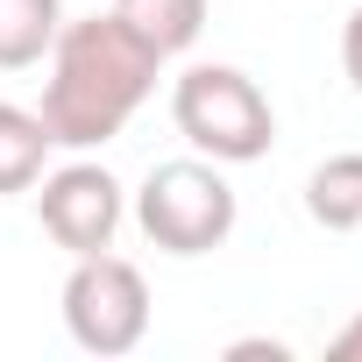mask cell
<instances>
[{"instance_id":"obj_1","label":"cell","mask_w":362,"mask_h":362,"mask_svg":"<svg viewBox=\"0 0 362 362\" xmlns=\"http://www.w3.org/2000/svg\"><path fill=\"white\" fill-rule=\"evenodd\" d=\"M163 50L149 36H135L121 15H86L71 29H57L50 43V86H43V128L50 142H107L121 135V121L149 100Z\"/></svg>"},{"instance_id":"obj_2","label":"cell","mask_w":362,"mask_h":362,"mask_svg":"<svg viewBox=\"0 0 362 362\" xmlns=\"http://www.w3.org/2000/svg\"><path fill=\"white\" fill-rule=\"evenodd\" d=\"M170 114H177V135L192 149H206L214 163H249L277 135V114H270L263 86L249 71H235V64H192L177 78Z\"/></svg>"},{"instance_id":"obj_3","label":"cell","mask_w":362,"mask_h":362,"mask_svg":"<svg viewBox=\"0 0 362 362\" xmlns=\"http://www.w3.org/2000/svg\"><path fill=\"white\" fill-rule=\"evenodd\" d=\"M135 221L156 249L170 256H206L214 242H228L235 228V192H228V177L214 163H192V156H177V163H156L142 177V192H135Z\"/></svg>"},{"instance_id":"obj_4","label":"cell","mask_w":362,"mask_h":362,"mask_svg":"<svg viewBox=\"0 0 362 362\" xmlns=\"http://www.w3.org/2000/svg\"><path fill=\"white\" fill-rule=\"evenodd\" d=\"M64 327L93 355H128L142 341V327H149V284H142V270L121 263V256H107V249L78 256V270L64 277Z\"/></svg>"},{"instance_id":"obj_5","label":"cell","mask_w":362,"mask_h":362,"mask_svg":"<svg viewBox=\"0 0 362 362\" xmlns=\"http://www.w3.org/2000/svg\"><path fill=\"white\" fill-rule=\"evenodd\" d=\"M36 214H43V228H50L57 249L93 256V249H107L114 228H121V185H114L100 163H64V170L43 177Z\"/></svg>"},{"instance_id":"obj_6","label":"cell","mask_w":362,"mask_h":362,"mask_svg":"<svg viewBox=\"0 0 362 362\" xmlns=\"http://www.w3.org/2000/svg\"><path fill=\"white\" fill-rule=\"evenodd\" d=\"M43 156H50V128H43V114L0 100V192H29L36 177H43Z\"/></svg>"},{"instance_id":"obj_7","label":"cell","mask_w":362,"mask_h":362,"mask_svg":"<svg viewBox=\"0 0 362 362\" xmlns=\"http://www.w3.org/2000/svg\"><path fill=\"white\" fill-rule=\"evenodd\" d=\"M305 214H313L320 228H362V149L327 156V163L305 177Z\"/></svg>"},{"instance_id":"obj_8","label":"cell","mask_w":362,"mask_h":362,"mask_svg":"<svg viewBox=\"0 0 362 362\" xmlns=\"http://www.w3.org/2000/svg\"><path fill=\"white\" fill-rule=\"evenodd\" d=\"M114 15L170 57V50H185L206 29V0H114Z\"/></svg>"},{"instance_id":"obj_9","label":"cell","mask_w":362,"mask_h":362,"mask_svg":"<svg viewBox=\"0 0 362 362\" xmlns=\"http://www.w3.org/2000/svg\"><path fill=\"white\" fill-rule=\"evenodd\" d=\"M57 43V0H0V71H22Z\"/></svg>"},{"instance_id":"obj_10","label":"cell","mask_w":362,"mask_h":362,"mask_svg":"<svg viewBox=\"0 0 362 362\" xmlns=\"http://www.w3.org/2000/svg\"><path fill=\"white\" fill-rule=\"evenodd\" d=\"M341 64H348V78H355V93H362V8H355L348 29H341Z\"/></svg>"},{"instance_id":"obj_11","label":"cell","mask_w":362,"mask_h":362,"mask_svg":"<svg viewBox=\"0 0 362 362\" xmlns=\"http://www.w3.org/2000/svg\"><path fill=\"white\" fill-rule=\"evenodd\" d=\"M327 355H334V362H362V313H355V320L327 341Z\"/></svg>"},{"instance_id":"obj_12","label":"cell","mask_w":362,"mask_h":362,"mask_svg":"<svg viewBox=\"0 0 362 362\" xmlns=\"http://www.w3.org/2000/svg\"><path fill=\"white\" fill-rule=\"evenodd\" d=\"M263 355L284 362V341H235V348H228V362H263Z\"/></svg>"}]
</instances>
